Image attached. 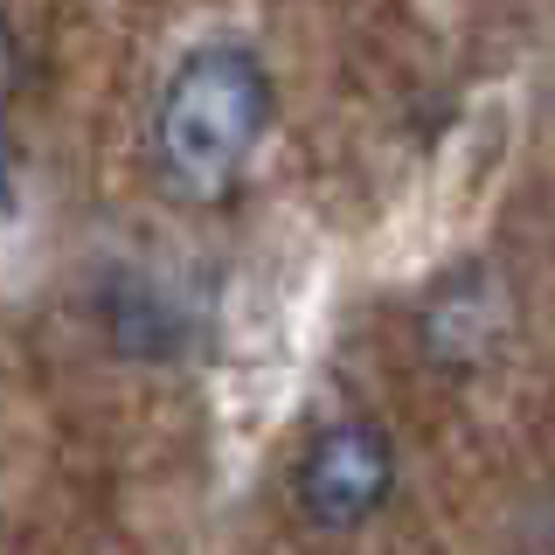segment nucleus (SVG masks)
<instances>
[{
    "label": "nucleus",
    "instance_id": "2",
    "mask_svg": "<svg viewBox=\"0 0 555 555\" xmlns=\"http://www.w3.org/2000/svg\"><path fill=\"white\" fill-rule=\"evenodd\" d=\"M396 493V444L369 416H340V424L312 430V444L292 465V500H299L306 528L320 534H354L389 507Z\"/></svg>",
    "mask_w": 555,
    "mask_h": 555
},
{
    "label": "nucleus",
    "instance_id": "1",
    "mask_svg": "<svg viewBox=\"0 0 555 555\" xmlns=\"http://www.w3.org/2000/svg\"><path fill=\"white\" fill-rule=\"evenodd\" d=\"M271 69L250 42H195L153 98V181L188 208L230 202L271 132Z\"/></svg>",
    "mask_w": 555,
    "mask_h": 555
},
{
    "label": "nucleus",
    "instance_id": "3",
    "mask_svg": "<svg viewBox=\"0 0 555 555\" xmlns=\"http://www.w3.org/2000/svg\"><path fill=\"white\" fill-rule=\"evenodd\" d=\"M514 334V285L493 264H451L416 306V347L444 375H479Z\"/></svg>",
    "mask_w": 555,
    "mask_h": 555
}]
</instances>
